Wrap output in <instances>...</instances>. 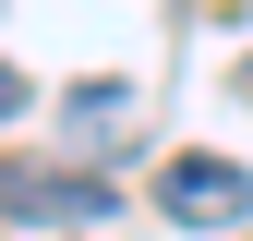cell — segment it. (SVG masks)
Here are the masks:
<instances>
[{"label":"cell","instance_id":"cell-4","mask_svg":"<svg viewBox=\"0 0 253 241\" xmlns=\"http://www.w3.org/2000/svg\"><path fill=\"white\" fill-rule=\"evenodd\" d=\"M241 97H253V73H241Z\"/></svg>","mask_w":253,"mask_h":241},{"label":"cell","instance_id":"cell-3","mask_svg":"<svg viewBox=\"0 0 253 241\" xmlns=\"http://www.w3.org/2000/svg\"><path fill=\"white\" fill-rule=\"evenodd\" d=\"M12 109H24V73H0V120H12Z\"/></svg>","mask_w":253,"mask_h":241},{"label":"cell","instance_id":"cell-1","mask_svg":"<svg viewBox=\"0 0 253 241\" xmlns=\"http://www.w3.org/2000/svg\"><path fill=\"white\" fill-rule=\"evenodd\" d=\"M157 205H169L181 229H229V217H253V169H229V157H169V169H157Z\"/></svg>","mask_w":253,"mask_h":241},{"label":"cell","instance_id":"cell-2","mask_svg":"<svg viewBox=\"0 0 253 241\" xmlns=\"http://www.w3.org/2000/svg\"><path fill=\"white\" fill-rule=\"evenodd\" d=\"M0 205H12V217H48V229H60V217L84 229V217L109 205V181H84V169H0Z\"/></svg>","mask_w":253,"mask_h":241}]
</instances>
